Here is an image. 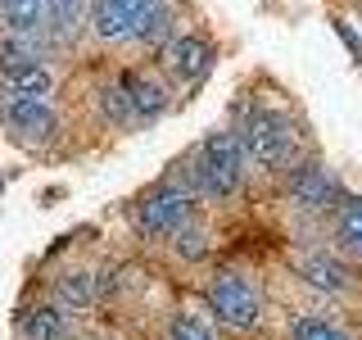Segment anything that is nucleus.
I'll return each mask as SVG.
<instances>
[{
  "label": "nucleus",
  "mask_w": 362,
  "mask_h": 340,
  "mask_svg": "<svg viewBox=\"0 0 362 340\" xmlns=\"http://www.w3.org/2000/svg\"><path fill=\"white\" fill-rule=\"evenodd\" d=\"M168 340H218V332L199 313H177L173 327H168Z\"/></svg>",
  "instance_id": "17"
},
{
  "label": "nucleus",
  "mask_w": 362,
  "mask_h": 340,
  "mask_svg": "<svg viewBox=\"0 0 362 340\" xmlns=\"http://www.w3.org/2000/svg\"><path fill=\"white\" fill-rule=\"evenodd\" d=\"M299 277L308 281V286L326 290V295L349 290V272H344V264H335L331 254H299Z\"/></svg>",
  "instance_id": "12"
},
{
  "label": "nucleus",
  "mask_w": 362,
  "mask_h": 340,
  "mask_svg": "<svg viewBox=\"0 0 362 340\" xmlns=\"http://www.w3.org/2000/svg\"><path fill=\"white\" fill-rule=\"evenodd\" d=\"M54 96V73L45 60L23 64V68H0V100H50Z\"/></svg>",
  "instance_id": "11"
},
{
  "label": "nucleus",
  "mask_w": 362,
  "mask_h": 340,
  "mask_svg": "<svg viewBox=\"0 0 362 340\" xmlns=\"http://www.w3.org/2000/svg\"><path fill=\"white\" fill-rule=\"evenodd\" d=\"M64 336H68V317L59 309H37L23 322V340H64Z\"/></svg>",
  "instance_id": "15"
},
{
  "label": "nucleus",
  "mask_w": 362,
  "mask_h": 340,
  "mask_svg": "<svg viewBox=\"0 0 362 340\" xmlns=\"http://www.w3.org/2000/svg\"><path fill=\"white\" fill-rule=\"evenodd\" d=\"M0 23L18 37H45V0H0Z\"/></svg>",
  "instance_id": "13"
},
{
  "label": "nucleus",
  "mask_w": 362,
  "mask_h": 340,
  "mask_svg": "<svg viewBox=\"0 0 362 340\" xmlns=\"http://www.w3.org/2000/svg\"><path fill=\"white\" fill-rule=\"evenodd\" d=\"M290 200L299 204V209H331L339 200V186L322 164H299L290 173Z\"/></svg>",
  "instance_id": "10"
},
{
  "label": "nucleus",
  "mask_w": 362,
  "mask_h": 340,
  "mask_svg": "<svg viewBox=\"0 0 362 340\" xmlns=\"http://www.w3.org/2000/svg\"><path fill=\"white\" fill-rule=\"evenodd\" d=\"M154 0H90V23L86 32L95 41L105 45H122L136 37V28H141V18L150 14Z\"/></svg>",
  "instance_id": "5"
},
{
  "label": "nucleus",
  "mask_w": 362,
  "mask_h": 340,
  "mask_svg": "<svg viewBox=\"0 0 362 340\" xmlns=\"http://www.w3.org/2000/svg\"><path fill=\"white\" fill-rule=\"evenodd\" d=\"M90 23V0H45V41L50 45H73L77 37H86Z\"/></svg>",
  "instance_id": "9"
},
{
  "label": "nucleus",
  "mask_w": 362,
  "mask_h": 340,
  "mask_svg": "<svg viewBox=\"0 0 362 340\" xmlns=\"http://www.w3.org/2000/svg\"><path fill=\"white\" fill-rule=\"evenodd\" d=\"M240 141H245V154L263 168H286L294 159V132L290 123L281 118L276 109H254L240 128Z\"/></svg>",
  "instance_id": "2"
},
{
  "label": "nucleus",
  "mask_w": 362,
  "mask_h": 340,
  "mask_svg": "<svg viewBox=\"0 0 362 340\" xmlns=\"http://www.w3.org/2000/svg\"><path fill=\"white\" fill-rule=\"evenodd\" d=\"M122 91H127V105H132V123H154L158 113H168V105H173V91L154 73H127Z\"/></svg>",
  "instance_id": "7"
},
{
  "label": "nucleus",
  "mask_w": 362,
  "mask_h": 340,
  "mask_svg": "<svg viewBox=\"0 0 362 340\" xmlns=\"http://www.w3.org/2000/svg\"><path fill=\"white\" fill-rule=\"evenodd\" d=\"M190 213V191L181 181H158V186L136 204V218L150 236H173Z\"/></svg>",
  "instance_id": "6"
},
{
  "label": "nucleus",
  "mask_w": 362,
  "mask_h": 340,
  "mask_svg": "<svg viewBox=\"0 0 362 340\" xmlns=\"http://www.w3.org/2000/svg\"><path fill=\"white\" fill-rule=\"evenodd\" d=\"M100 105H105V113L118 123V128H132V105H127V91L122 86H109L105 96H100Z\"/></svg>",
  "instance_id": "20"
},
{
  "label": "nucleus",
  "mask_w": 362,
  "mask_h": 340,
  "mask_svg": "<svg viewBox=\"0 0 362 340\" xmlns=\"http://www.w3.org/2000/svg\"><path fill=\"white\" fill-rule=\"evenodd\" d=\"M64 295H68L73 304H86V300H90V277H86V272H77V277L68 281V290H64Z\"/></svg>",
  "instance_id": "21"
},
{
  "label": "nucleus",
  "mask_w": 362,
  "mask_h": 340,
  "mask_svg": "<svg viewBox=\"0 0 362 340\" xmlns=\"http://www.w3.org/2000/svg\"><path fill=\"white\" fill-rule=\"evenodd\" d=\"M173 37H177V9L163 5V0H154L150 14L141 18V28H136L132 41H141V45H168Z\"/></svg>",
  "instance_id": "14"
},
{
  "label": "nucleus",
  "mask_w": 362,
  "mask_h": 340,
  "mask_svg": "<svg viewBox=\"0 0 362 340\" xmlns=\"http://www.w3.org/2000/svg\"><path fill=\"white\" fill-rule=\"evenodd\" d=\"M290 340H349V336L339 332L335 322H322V317H299V322H294V332H290Z\"/></svg>",
  "instance_id": "18"
},
{
  "label": "nucleus",
  "mask_w": 362,
  "mask_h": 340,
  "mask_svg": "<svg viewBox=\"0 0 362 340\" xmlns=\"http://www.w3.org/2000/svg\"><path fill=\"white\" fill-rule=\"evenodd\" d=\"M163 68L177 77V82H199L213 68V45L204 37H173L163 45Z\"/></svg>",
  "instance_id": "8"
},
{
  "label": "nucleus",
  "mask_w": 362,
  "mask_h": 340,
  "mask_svg": "<svg viewBox=\"0 0 362 340\" xmlns=\"http://www.w3.org/2000/svg\"><path fill=\"white\" fill-rule=\"evenodd\" d=\"M173 236H177V254L181 259H204V254H209V232H204V227H186V222H181Z\"/></svg>",
  "instance_id": "19"
},
{
  "label": "nucleus",
  "mask_w": 362,
  "mask_h": 340,
  "mask_svg": "<svg viewBox=\"0 0 362 340\" xmlns=\"http://www.w3.org/2000/svg\"><path fill=\"white\" fill-rule=\"evenodd\" d=\"M209 304L213 313L222 317L226 327H235V332H249V327L258 322V313H263V300H258V286L245 277V272H218L209 286Z\"/></svg>",
  "instance_id": "3"
},
{
  "label": "nucleus",
  "mask_w": 362,
  "mask_h": 340,
  "mask_svg": "<svg viewBox=\"0 0 362 340\" xmlns=\"http://www.w3.org/2000/svg\"><path fill=\"white\" fill-rule=\"evenodd\" d=\"M335 236H339V245H344L349 254L362 259V200H349L344 209L335 213Z\"/></svg>",
  "instance_id": "16"
},
{
  "label": "nucleus",
  "mask_w": 362,
  "mask_h": 340,
  "mask_svg": "<svg viewBox=\"0 0 362 340\" xmlns=\"http://www.w3.org/2000/svg\"><path fill=\"white\" fill-rule=\"evenodd\" d=\"M245 141L240 132H213L195 154L186 159V186L195 196H213L226 200L235 196V186L245 181Z\"/></svg>",
  "instance_id": "1"
},
{
  "label": "nucleus",
  "mask_w": 362,
  "mask_h": 340,
  "mask_svg": "<svg viewBox=\"0 0 362 340\" xmlns=\"http://www.w3.org/2000/svg\"><path fill=\"white\" fill-rule=\"evenodd\" d=\"M0 123H5L9 141L28 145V150L50 145L54 132H59V113H54L50 100H0Z\"/></svg>",
  "instance_id": "4"
}]
</instances>
